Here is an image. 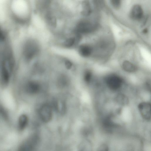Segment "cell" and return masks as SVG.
<instances>
[{
    "label": "cell",
    "instance_id": "6da1fadb",
    "mask_svg": "<svg viewBox=\"0 0 151 151\" xmlns=\"http://www.w3.org/2000/svg\"><path fill=\"white\" fill-rule=\"evenodd\" d=\"M26 0H11L5 1L7 21L13 27L22 28L30 19V7Z\"/></svg>",
    "mask_w": 151,
    "mask_h": 151
},
{
    "label": "cell",
    "instance_id": "7a4b0ae2",
    "mask_svg": "<svg viewBox=\"0 0 151 151\" xmlns=\"http://www.w3.org/2000/svg\"><path fill=\"white\" fill-rule=\"evenodd\" d=\"M105 81L108 87L114 90L120 88L123 82L122 78L119 76L114 74L108 75L106 77Z\"/></svg>",
    "mask_w": 151,
    "mask_h": 151
},
{
    "label": "cell",
    "instance_id": "3957f363",
    "mask_svg": "<svg viewBox=\"0 0 151 151\" xmlns=\"http://www.w3.org/2000/svg\"><path fill=\"white\" fill-rule=\"evenodd\" d=\"M94 25L89 21L83 20L79 22L76 26V31L77 33L81 35L87 34L93 31L94 29Z\"/></svg>",
    "mask_w": 151,
    "mask_h": 151
},
{
    "label": "cell",
    "instance_id": "277c9868",
    "mask_svg": "<svg viewBox=\"0 0 151 151\" xmlns=\"http://www.w3.org/2000/svg\"><path fill=\"white\" fill-rule=\"evenodd\" d=\"M39 115L43 122H50L52 117V111L50 106L47 104L42 105L40 109Z\"/></svg>",
    "mask_w": 151,
    "mask_h": 151
},
{
    "label": "cell",
    "instance_id": "5b68a950",
    "mask_svg": "<svg viewBox=\"0 0 151 151\" xmlns=\"http://www.w3.org/2000/svg\"><path fill=\"white\" fill-rule=\"evenodd\" d=\"M150 104L149 102H142L138 106L139 111L143 119L149 121L151 119Z\"/></svg>",
    "mask_w": 151,
    "mask_h": 151
},
{
    "label": "cell",
    "instance_id": "8992f818",
    "mask_svg": "<svg viewBox=\"0 0 151 151\" xmlns=\"http://www.w3.org/2000/svg\"><path fill=\"white\" fill-rule=\"evenodd\" d=\"M130 15L133 19L136 20L141 19L143 15V11L141 6L138 4L134 5L132 8Z\"/></svg>",
    "mask_w": 151,
    "mask_h": 151
},
{
    "label": "cell",
    "instance_id": "52a82bcc",
    "mask_svg": "<svg viewBox=\"0 0 151 151\" xmlns=\"http://www.w3.org/2000/svg\"><path fill=\"white\" fill-rule=\"evenodd\" d=\"M92 51L91 46L86 44L80 45L78 48V52L81 56L87 57L91 55Z\"/></svg>",
    "mask_w": 151,
    "mask_h": 151
},
{
    "label": "cell",
    "instance_id": "ba28073f",
    "mask_svg": "<svg viewBox=\"0 0 151 151\" xmlns=\"http://www.w3.org/2000/svg\"><path fill=\"white\" fill-rule=\"evenodd\" d=\"M40 89L39 84L35 81H31L28 82L26 86V91L30 94H34L37 93Z\"/></svg>",
    "mask_w": 151,
    "mask_h": 151
},
{
    "label": "cell",
    "instance_id": "9c48e42d",
    "mask_svg": "<svg viewBox=\"0 0 151 151\" xmlns=\"http://www.w3.org/2000/svg\"><path fill=\"white\" fill-rule=\"evenodd\" d=\"M82 14L86 16L89 15L92 12L90 4L88 1H84L82 3Z\"/></svg>",
    "mask_w": 151,
    "mask_h": 151
},
{
    "label": "cell",
    "instance_id": "30bf717a",
    "mask_svg": "<svg viewBox=\"0 0 151 151\" xmlns=\"http://www.w3.org/2000/svg\"><path fill=\"white\" fill-rule=\"evenodd\" d=\"M122 67L126 71L128 72H133L137 70V67L131 62L127 61H124L122 63Z\"/></svg>",
    "mask_w": 151,
    "mask_h": 151
},
{
    "label": "cell",
    "instance_id": "8fae6325",
    "mask_svg": "<svg viewBox=\"0 0 151 151\" xmlns=\"http://www.w3.org/2000/svg\"><path fill=\"white\" fill-rule=\"evenodd\" d=\"M28 122V118L27 116L24 114L21 115L18 120V127L21 130L24 129L27 126Z\"/></svg>",
    "mask_w": 151,
    "mask_h": 151
},
{
    "label": "cell",
    "instance_id": "7c38bea8",
    "mask_svg": "<svg viewBox=\"0 0 151 151\" xmlns=\"http://www.w3.org/2000/svg\"><path fill=\"white\" fill-rule=\"evenodd\" d=\"M55 105L58 111L61 114H63L65 111V106L64 103L61 101H57Z\"/></svg>",
    "mask_w": 151,
    "mask_h": 151
},
{
    "label": "cell",
    "instance_id": "4fadbf2b",
    "mask_svg": "<svg viewBox=\"0 0 151 151\" xmlns=\"http://www.w3.org/2000/svg\"><path fill=\"white\" fill-rule=\"evenodd\" d=\"M116 100L118 103L122 104H125L128 102L127 98L122 94L118 95L116 98Z\"/></svg>",
    "mask_w": 151,
    "mask_h": 151
},
{
    "label": "cell",
    "instance_id": "5bb4252c",
    "mask_svg": "<svg viewBox=\"0 0 151 151\" xmlns=\"http://www.w3.org/2000/svg\"><path fill=\"white\" fill-rule=\"evenodd\" d=\"M92 77L91 72L89 70L86 71L84 74V79L86 82L89 83Z\"/></svg>",
    "mask_w": 151,
    "mask_h": 151
},
{
    "label": "cell",
    "instance_id": "9a60e30c",
    "mask_svg": "<svg viewBox=\"0 0 151 151\" xmlns=\"http://www.w3.org/2000/svg\"><path fill=\"white\" fill-rule=\"evenodd\" d=\"M110 2L112 6L115 9H118L120 6L121 1L119 0H112Z\"/></svg>",
    "mask_w": 151,
    "mask_h": 151
},
{
    "label": "cell",
    "instance_id": "2e32d148",
    "mask_svg": "<svg viewBox=\"0 0 151 151\" xmlns=\"http://www.w3.org/2000/svg\"><path fill=\"white\" fill-rule=\"evenodd\" d=\"M58 82V84L60 86H64L67 82V79L65 76H62L59 78Z\"/></svg>",
    "mask_w": 151,
    "mask_h": 151
},
{
    "label": "cell",
    "instance_id": "e0dca14e",
    "mask_svg": "<svg viewBox=\"0 0 151 151\" xmlns=\"http://www.w3.org/2000/svg\"><path fill=\"white\" fill-rule=\"evenodd\" d=\"M97 151H109V147L106 144H101L97 148Z\"/></svg>",
    "mask_w": 151,
    "mask_h": 151
},
{
    "label": "cell",
    "instance_id": "ac0fdd59",
    "mask_svg": "<svg viewBox=\"0 0 151 151\" xmlns=\"http://www.w3.org/2000/svg\"><path fill=\"white\" fill-rule=\"evenodd\" d=\"M65 65L66 68L68 69H70L72 66L71 62L69 60H66L65 61Z\"/></svg>",
    "mask_w": 151,
    "mask_h": 151
},
{
    "label": "cell",
    "instance_id": "d6986e66",
    "mask_svg": "<svg viewBox=\"0 0 151 151\" xmlns=\"http://www.w3.org/2000/svg\"><path fill=\"white\" fill-rule=\"evenodd\" d=\"M148 29L147 28L145 29L142 31V32L144 34H146L148 32Z\"/></svg>",
    "mask_w": 151,
    "mask_h": 151
}]
</instances>
